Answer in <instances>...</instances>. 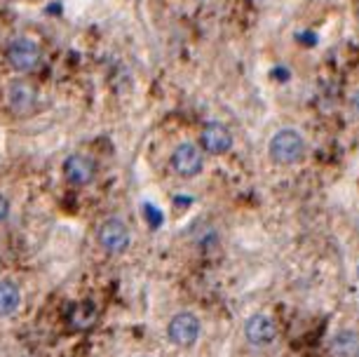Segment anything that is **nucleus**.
I'll use <instances>...</instances> for the list:
<instances>
[{
  "label": "nucleus",
  "mask_w": 359,
  "mask_h": 357,
  "mask_svg": "<svg viewBox=\"0 0 359 357\" xmlns=\"http://www.w3.org/2000/svg\"><path fill=\"white\" fill-rule=\"evenodd\" d=\"M144 217H146L148 226H151V228H158V226L165 224V217H162V212L155 205H151V202H146V205H144Z\"/></svg>",
  "instance_id": "obj_12"
},
{
  "label": "nucleus",
  "mask_w": 359,
  "mask_h": 357,
  "mask_svg": "<svg viewBox=\"0 0 359 357\" xmlns=\"http://www.w3.org/2000/svg\"><path fill=\"white\" fill-rule=\"evenodd\" d=\"M245 336L247 341L256 348H266L277 339V327L270 315L266 313H256L247 320L245 325Z\"/></svg>",
  "instance_id": "obj_6"
},
{
  "label": "nucleus",
  "mask_w": 359,
  "mask_h": 357,
  "mask_svg": "<svg viewBox=\"0 0 359 357\" xmlns=\"http://www.w3.org/2000/svg\"><path fill=\"white\" fill-rule=\"evenodd\" d=\"M8 62L15 71L26 73L33 71L40 62V47L31 38H17L8 47Z\"/></svg>",
  "instance_id": "obj_5"
},
{
  "label": "nucleus",
  "mask_w": 359,
  "mask_h": 357,
  "mask_svg": "<svg viewBox=\"0 0 359 357\" xmlns=\"http://www.w3.org/2000/svg\"><path fill=\"white\" fill-rule=\"evenodd\" d=\"M8 104L19 116H26L29 111H33V106H36V90H33V85L26 83V80H15L8 90Z\"/></svg>",
  "instance_id": "obj_9"
},
{
  "label": "nucleus",
  "mask_w": 359,
  "mask_h": 357,
  "mask_svg": "<svg viewBox=\"0 0 359 357\" xmlns=\"http://www.w3.org/2000/svg\"><path fill=\"white\" fill-rule=\"evenodd\" d=\"M167 334H169V341L174 343V346H181V348H188L193 346L195 341H198L200 336V320L198 315L193 313H176L172 322H169L167 327Z\"/></svg>",
  "instance_id": "obj_4"
},
{
  "label": "nucleus",
  "mask_w": 359,
  "mask_h": 357,
  "mask_svg": "<svg viewBox=\"0 0 359 357\" xmlns=\"http://www.w3.org/2000/svg\"><path fill=\"white\" fill-rule=\"evenodd\" d=\"M275 73L280 76V80H287V76H289V73L284 71V69H275V71H273V76H275Z\"/></svg>",
  "instance_id": "obj_16"
},
{
  "label": "nucleus",
  "mask_w": 359,
  "mask_h": 357,
  "mask_svg": "<svg viewBox=\"0 0 359 357\" xmlns=\"http://www.w3.org/2000/svg\"><path fill=\"white\" fill-rule=\"evenodd\" d=\"M169 165H172V170L179 174V177H198L202 172V167H205V158H202V151L191 141H186V144H179L174 148L172 153V160H169Z\"/></svg>",
  "instance_id": "obj_3"
},
{
  "label": "nucleus",
  "mask_w": 359,
  "mask_h": 357,
  "mask_svg": "<svg viewBox=\"0 0 359 357\" xmlns=\"http://www.w3.org/2000/svg\"><path fill=\"white\" fill-rule=\"evenodd\" d=\"M268 153L277 165H296L306 156V141L296 130H280L270 139Z\"/></svg>",
  "instance_id": "obj_1"
},
{
  "label": "nucleus",
  "mask_w": 359,
  "mask_h": 357,
  "mask_svg": "<svg viewBox=\"0 0 359 357\" xmlns=\"http://www.w3.org/2000/svg\"><path fill=\"white\" fill-rule=\"evenodd\" d=\"M202 146L212 156H221L233 148V134L223 123H207L202 130Z\"/></svg>",
  "instance_id": "obj_7"
},
{
  "label": "nucleus",
  "mask_w": 359,
  "mask_h": 357,
  "mask_svg": "<svg viewBox=\"0 0 359 357\" xmlns=\"http://www.w3.org/2000/svg\"><path fill=\"white\" fill-rule=\"evenodd\" d=\"M64 174L71 184L85 186V184H90V181L94 179V174H97V165H94L92 158L83 156V153H73V156L66 158Z\"/></svg>",
  "instance_id": "obj_8"
},
{
  "label": "nucleus",
  "mask_w": 359,
  "mask_h": 357,
  "mask_svg": "<svg viewBox=\"0 0 359 357\" xmlns=\"http://www.w3.org/2000/svg\"><path fill=\"white\" fill-rule=\"evenodd\" d=\"M352 111H355V116L359 118V92L352 97Z\"/></svg>",
  "instance_id": "obj_15"
},
{
  "label": "nucleus",
  "mask_w": 359,
  "mask_h": 357,
  "mask_svg": "<svg viewBox=\"0 0 359 357\" xmlns=\"http://www.w3.org/2000/svg\"><path fill=\"white\" fill-rule=\"evenodd\" d=\"M331 355L334 357H359V334L352 329H343L331 339Z\"/></svg>",
  "instance_id": "obj_10"
},
{
  "label": "nucleus",
  "mask_w": 359,
  "mask_h": 357,
  "mask_svg": "<svg viewBox=\"0 0 359 357\" xmlns=\"http://www.w3.org/2000/svg\"><path fill=\"white\" fill-rule=\"evenodd\" d=\"M8 217H10V202L3 193H0V224H3Z\"/></svg>",
  "instance_id": "obj_14"
},
{
  "label": "nucleus",
  "mask_w": 359,
  "mask_h": 357,
  "mask_svg": "<svg viewBox=\"0 0 359 357\" xmlns=\"http://www.w3.org/2000/svg\"><path fill=\"white\" fill-rule=\"evenodd\" d=\"M92 315H94V313L87 315V306H85V303H80V306H76V308L71 311V320L76 322L78 327H85V325H90Z\"/></svg>",
  "instance_id": "obj_13"
},
{
  "label": "nucleus",
  "mask_w": 359,
  "mask_h": 357,
  "mask_svg": "<svg viewBox=\"0 0 359 357\" xmlns=\"http://www.w3.org/2000/svg\"><path fill=\"white\" fill-rule=\"evenodd\" d=\"M97 240L104 252L108 254H123L132 242V233H130V226L125 224L123 219H106L104 224L99 226L97 231Z\"/></svg>",
  "instance_id": "obj_2"
},
{
  "label": "nucleus",
  "mask_w": 359,
  "mask_h": 357,
  "mask_svg": "<svg viewBox=\"0 0 359 357\" xmlns=\"http://www.w3.org/2000/svg\"><path fill=\"white\" fill-rule=\"evenodd\" d=\"M22 306V289L10 280H0V318H10Z\"/></svg>",
  "instance_id": "obj_11"
}]
</instances>
